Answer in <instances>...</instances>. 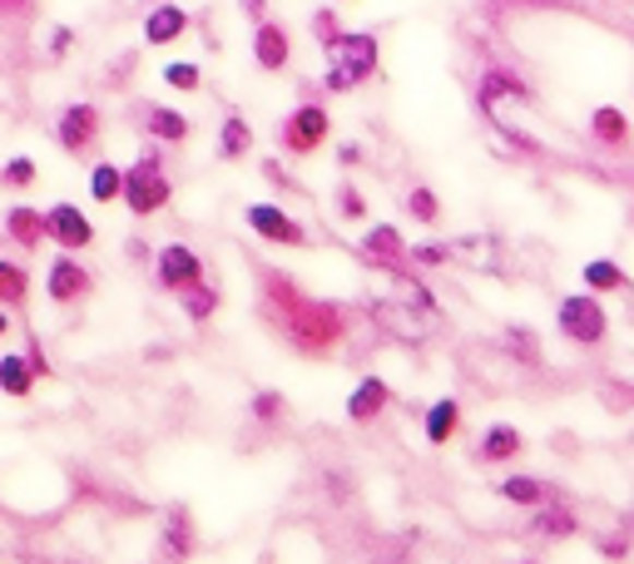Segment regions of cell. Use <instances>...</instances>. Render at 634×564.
<instances>
[{
    "mask_svg": "<svg viewBox=\"0 0 634 564\" xmlns=\"http://www.w3.org/2000/svg\"><path fill=\"white\" fill-rule=\"evenodd\" d=\"M259 308L298 357H333L357 327V312L347 302L318 298L278 267H259Z\"/></svg>",
    "mask_w": 634,
    "mask_h": 564,
    "instance_id": "1",
    "label": "cell"
},
{
    "mask_svg": "<svg viewBox=\"0 0 634 564\" xmlns=\"http://www.w3.org/2000/svg\"><path fill=\"white\" fill-rule=\"evenodd\" d=\"M273 144H278L283 159H318V154L333 144V109L318 99H298L288 115L273 129Z\"/></svg>",
    "mask_w": 634,
    "mask_h": 564,
    "instance_id": "2",
    "label": "cell"
},
{
    "mask_svg": "<svg viewBox=\"0 0 634 564\" xmlns=\"http://www.w3.org/2000/svg\"><path fill=\"white\" fill-rule=\"evenodd\" d=\"M119 203L130 208V218H154L174 203V179H169V164H164L159 144H149L134 164H124V193H119Z\"/></svg>",
    "mask_w": 634,
    "mask_h": 564,
    "instance_id": "3",
    "label": "cell"
},
{
    "mask_svg": "<svg viewBox=\"0 0 634 564\" xmlns=\"http://www.w3.org/2000/svg\"><path fill=\"white\" fill-rule=\"evenodd\" d=\"M610 308H605L600 292L581 288V292H565V298H555V332L570 341V347L581 351H595L610 341Z\"/></svg>",
    "mask_w": 634,
    "mask_h": 564,
    "instance_id": "4",
    "label": "cell"
},
{
    "mask_svg": "<svg viewBox=\"0 0 634 564\" xmlns=\"http://www.w3.org/2000/svg\"><path fill=\"white\" fill-rule=\"evenodd\" d=\"M243 228L259 238V243L283 248V253H302V248L318 243V238H312V228L302 224L292 208H283L278 199H253V203H243Z\"/></svg>",
    "mask_w": 634,
    "mask_h": 564,
    "instance_id": "5",
    "label": "cell"
},
{
    "mask_svg": "<svg viewBox=\"0 0 634 564\" xmlns=\"http://www.w3.org/2000/svg\"><path fill=\"white\" fill-rule=\"evenodd\" d=\"M154 288L159 292H169V298H179L183 288H194V283H204L208 277V257L199 253L194 243H159L154 248Z\"/></svg>",
    "mask_w": 634,
    "mask_h": 564,
    "instance_id": "6",
    "label": "cell"
},
{
    "mask_svg": "<svg viewBox=\"0 0 634 564\" xmlns=\"http://www.w3.org/2000/svg\"><path fill=\"white\" fill-rule=\"evenodd\" d=\"M105 134V109L95 99H70L60 115H55V144L70 154V159H89Z\"/></svg>",
    "mask_w": 634,
    "mask_h": 564,
    "instance_id": "7",
    "label": "cell"
},
{
    "mask_svg": "<svg viewBox=\"0 0 634 564\" xmlns=\"http://www.w3.org/2000/svg\"><path fill=\"white\" fill-rule=\"evenodd\" d=\"M45 298L55 308H80V302L95 298V273L80 263V253H60L55 248V257L45 263Z\"/></svg>",
    "mask_w": 634,
    "mask_h": 564,
    "instance_id": "8",
    "label": "cell"
},
{
    "mask_svg": "<svg viewBox=\"0 0 634 564\" xmlns=\"http://www.w3.org/2000/svg\"><path fill=\"white\" fill-rule=\"evenodd\" d=\"M323 60L343 64L357 85H372V80L382 75V40H376V31H343L323 50Z\"/></svg>",
    "mask_w": 634,
    "mask_h": 564,
    "instance_id": "9",
    "label": "cell"
},
{
    "mask_svg": "<svg viewBox=\"0 0 634 564\" xmlns=\"http://www.w3.org/2000/svg\"><path fill=\"white\" fill-rule=\"evenodd\" d=\"M248 55H253V64H259L263 75H288L298 45H292V31L278 21V15H263V21H253V35H248Z\"/></svg>",
    "mask_w": 634,
    "mask_h": 564,
    "instance_id": "10",
    "label": "cell"
},
{
    "mask_svg": "<svg viewBox=\"0 0 634 564\" xmlns=\"http://www.w3.org/2000/svg\"><path fill=\"white\" fill-rule=\"evenodd\" d=\"M367 317H372L376 332H387V337L417 347V341L431 337V317H436V312H421V308H411V302H402L387 292V298H376L372 308H367Z\"/></svg>",
    "mask_w": 634,
    "mask_h": 564,
    "instance_id": "11",
    "label": "cell"
},
{
    "mask_svg": "<svg viewBox=\"0 0 634 564\" xmlns=\"http://www.w3.org/2000/svg\"><path fill=\"white\" fill-rule=\"evenodd\" d=\"M134 124H140V134L149 144H164V149H179V144L194 139V119L174 105H159V99H140L134 105Z\"/></svg>",
    "mask_w": 634,
    "mask_h": 564,
    "instance_id": "12",
    "label": "cell"
},
{
    "mask_svg": "<svg viewBox=\"0 0 634 564\" xmlns=\"http://www.w3.org/2000/svg\"><path fill=\"white\" fill-rule=\"evenodd\" d=\"M45 238H50L60 253H85V248H95V224H89V214L80 208V203L60 199L45 208Z\"/></svg>",
    "mask_w": 634,
    "mask_h": 564,
    "instance_id": "13",
    "label": "cell"
},
{
    "mask_svg": "<svg viewBox=\"0 0 634 564\" xmlns=\"http://www.w3.org/2000/svg\"><path fill=\"white\" fill-rule=\"evenodd\" d=\"M392 401H397V392H392L387 376H382V372H362L352 382V392H347L343 416L352 421V427H376V421L392 411Z\"/></svg>",
    "mask_w": 634,
    "mask_h": 564,
    "instance_id": "14",
    "label": "cell"
},
{
    "mask_svg": "<svg viewBox=\"0 0 634 564\" xmlns=\"http://www.w3.org/2000/svg\"><path fill=\"white\" fill-rule=\"evenodd\" d=\"M407 248L411 243H407V233H402V224H372V218H367L352 253L362 257L367 267H376V273H392V267L407 263Z\"/></svg>",
    "mask_w": 634,
    "mask_h": 564,
    "instance_id": "15",
    "label": "cell"
},
{
    "mask_svg": "<svg viewBox=\"0 0 634 564\" xmlns=\"http://www.w3.org/2000/svg\"><path fill=\"white\" fill-rule=\"evenodd\" d=\"M526 456V431L516 421H486V431L476 436L471 446V460L481 470H501V466H516Z\"/></svg>",
    "mask_w": 634,
    "mask_h": 564,
    "instance_id": "16",
    "label": "cell"
},
{
    "mask_svg": "<svg viewBox=\"0 0 634 564\" xmlns=\"http://www.w3.org/2000/svg\"><path fill=\"white\" fill-rule=\"evenodd\" d=\"M585 139L600 154H630L634 149V119L620 105H590L585 115Z\"/></svg>",
    "mask_w": 634,
    "mask_h": 564,
    "instance_id": "17",
    "label": "cell"
},
{
    "mask_svg": "<svg viewBox=\"0 0 634 564\" xmlns=\"http://www.w3.org/2000/svg\"><path fill=\"white\" fill-rule=\"evenodd\" d=\"M189 31H194V15L183 11L179 0H159V5H149L140 21V40L149 45V50H169V45H179Z\"/></svg>",
    "mask_w": 634,
    "mask_h": 564,
    "instance_id": "18",
    "label": "cell"
},
{
    "mask_svg": "<svg viewBox=\"0 0 634 564\" xmlns=\"http://www.w3.org/2000/svg\"><path fill=\"white\" fill-rule=\"evenodd\" d=\"M476 99H481V115L495 119L501 105H536V89L516 75V70H505V64H486L481 85H476Z\"/></svg>",
    "mask_w": 634,
    "mask_h": 564,
    "instance_id": "19",
    "label": "cell"
},
{
    "mask_svg": "<svg viewBox=\"0 0 634 564\" xmlns=\"http://www.w3.org/2000/svg\"><path fill=\"white\" fill-rule=\"evenodd\" d=\"M526 535H530V540H540V544H565V540H575V535H581V511L555 495V501H546V505H536V511H530Z\"/></svg>",
    "mask_w": 634,
    "mask_h": 564,
    "instance_id": "20",
    "label": "cell"
},
{
    "mask_svg": "<svg viewBox=\"0 0 634 564\" xmlns=\"http://www.w3.org/2000/svg\"><path fill=\"white\" fill-rule=\"evenodd\" d=\"M462 427H466L462 396H436V401H427V411H421V441H427L431 451H446L462 436Z\"/></svg>",
    "mask_w": 634,
    "mask_h": 564,
    "instance_id": "21",
    "label": "cell"
},
{
    "mask_svg": "<svg viewBox=\"0 0 634 564\" xmlns=\"http://www.w3.org/2000/svg\"><path fill=\"white\" fill-rule=\"evenodd\" d=\"M194 550H199L194 511H189V505H169V511H164V525H159V554H169V560H189Z\"/></svg>",
    "mask_w": 634,
    "mask_h": 564,
    "instance_id": "22",
    "label": "cell"
},
{
    "mask_svg": "<svg viewBox=\"0 0 634 564\" xmlns=\"http://www.w3.org/2000/svg\"><path fill=\"white\" fill-rule=\"evenodd\" d=\"M581 288L600 292V298H624V292H634V277L620 257H590V263H581Z\"/></svg>",
    "mask_w": 634,
    "mask_h": 564,
    "instance_id": "23",
    "label": "cell"
},
{
    "mask_svg": "<svg viewBox=\"0 0 634 564\" xmlns=\"http://www.w3.org/2000/svg\"><path fill=\"white\" fill-rule=\"evenodd\" d=\"M495 495H501L505 505H516V511H536V505L555 501V485H550L546 476H530V470H511V476L495 485Z\"/></svg>",
    "mask_w": 634,
    "mask_h": 564,
    "instance_id": "24",
    "label": "cell"
},
{
    "mask_svg": "<svg viewBox=\"0 0 634 564\" xmlns=\"http://www.w3.org/2000/svg\"><path fill=\"white\" fill-rule=\"evenodd\" d=\"M0 224H5V238H11L21 253H35V248L50 243V238H45V208H31V203H11Z\"/></svg>",
    "mask_w": 634,
    "mask_h": 564,
    "instance_id": "25",
    "label": "cell"
},
{
    "mask_svg": "<svg viewBox=\"0 0 634 564\" xmlns=\"http://www.w3.org/2000/svg\"><path fill=\"white\" fill-rule=\"evenodd\" d=\"M402 214H407V224H421V228H431V233H436L441 218H446V203H441L436 183L411 179L407 193H402Z\"/></svg>",
    "mask_w": 634,
    "mask_h": 564,
    "instance_id": "26",
    "label": "cell"
},
{
    "mask_svg": "<svg viewBox=\"0 0 634 564\" xmlns=\"http://www.w3.org/2000/svg\"><path fill=\"white\" fill-rule=\"evenodd\" d=\"M253 149H259V134H253V124H248L243 115H224V119H218V144H214L218 164H243Z\"/></svg>",
    "mask_w": 634,
    "mask_h": 564,
    "instance_id": "27",
    "label": "cell"
},
{
    "mask_svg": "<svg viewBox=\"0 0 634 564\" xmlns=\"http://www.w3.org/2000/svg\"><path fill=\"white\" fill-rule=\"evenodd\" d=\"M40 382H45V376L35 372V362L25 357V351H5V357H0V396H11V401H31Z\"/></svg>",
    "mask_w": 634,
    "mask_h": 564,
    "instance_id": "28",
    "label": "cell"
},
{
    "mask_svg": "<svg viewBox=\"0 0 634 564\" xmlns=\"http://www.w3.org/2000/svg\"><path fill=\"white\" fill-rule=\"evenodd\" d=\"M501 351L516 367H546V341L530 322H505L501 327Z\"/></svg>",
    "mask_w": 634,
    "mask_h": 564,
    "instance_id": "29",
    "label": "cell"
},
{
    "mask_svg": "<svg viewBox=\"0 0 634 564\" xmlns=\"http://www.w3.org/2000/svg\"><path fill=\"white\" fill-rule=\"evenodd\" d=\"M218 308H224V288H218L214 277H204V283H194V288H183V292H179V312H183L189 322H194V327L214 322Z\"/></svg>",
    "mask_w": 634,
    "mask_h": 564,
    "instance_id": "30",
    "label": "cell"
},
{
    "mask_svg": "<svg viewBox=\"0 0 634 564\" xmlns=\"http://www.w3.org/2000/svg\"><path fill=\"white\" fill-rule=\"evenodd\" d=\"M25 302H31V267L21 257H0V308L25 312Z\"/></svg>",
    "mask_w": 634,
    "mask_h": 564,
    "instance_id": "31",
    "label": "cell"
},
{
    "mask_svg": "<svg viewBox=\"0 0 634 564\" xmlns=\"http://www.w3.org/2000/svg\"><path fill=\"white\" fill-rule=\"evenodd\" d=\"M85 189H89V199H95L99 208L119 203V193H124V164H115V159H95V164H89Z\"/></svg>",
    "mask_w": 634,
    "mask_h": 564,
    "instance_id": "32",
    "label": "cell"
},
{
    "mask_svg": "<svg viewBox=\"0 0 634 564\" xmlns=\"http://www.w3.org/2000/svg\"><path fill=\"white\" fill-rule=\"evenodd\" d=\"M407 263L417 267V273H446V267L456 263V243L452 238H421V243L407 248Z\"/></svg>",
    "mask_w": 634,
    "mask_h": 564,
    "instance_id": "33",
    "label": "cell"
},
{
    "mask_svg": "<svg viewBox=\"0 0 634 564\" xmlns=\"http://www.w3.org/2000/svg\"><path fill=\"white\" fill-rule=\"evenodd\" d=\"M159 80H164V89H174V95H199V89H204V64L179 55V60L159 64Z\"/></svg>",
    "mask_w": 634,
    "mask_h": 564,
    "instance_id": "34",
    "label": "cell"
},
{
    "mask_svg": "<svg viewBox=\"0 0 634 564\" xmlns=\"http://www.w3.org/2000/svg\"><path fill=\"white\" fill-rule=\"evenodd\" d=\"M452 243H456V263H466V267H495L501 263L491 233H466V238H452Z\"/></svg>",
    "mask_w": 634,
    "mask_h": 564,
    "instance_id": "35",
    "label": "cell"
},
{
    "mask_svg": "<svg viewBox=\"0 0 634 564\" xmlns=\"http://www.w3.org/2000/svg\"><path fill=\"white\" fill-rule=\"evenodd\" d=\"M333 208H337V218H343V224H367V218H372V203H367V193L357 189L352 179H343L333 189Z\"/></svg>",
    "mask_w": 634,
    "mask_h": 564,
    "instance_id": "36",
    "label": "cell"
},
{
    "mask_svg": "<svg viewBox=\"0 0 634 564\" xmlns=\"http://www.w3.org/2000/svg\"><path fill=\"white\" fill-rule=\"evenodd\" d=\"M248 416H253L259 427H283V421H288V396L263 386V392H253V401H248Z\"/></svg>",
    "mask_w": 634,
    "mask_h": 564,
    "instance_id": "37",
    "label": "cell"
},
{
    "mask_svg": "<svg viewBox=\"0 0 634 564\" xmlns=\"http://www.w3.org/2000/svg\"><path fill=\"white\" fill-rule=\"evenodd\" d=\"M35 179H40V164H35L31 154H15V159L0 164V189L25 193V189H35Z\"/></svg>",
    "mask_w": 634,
    "mask_h": 564,
    "instance_id": "38",
    "label": "cell"
},
{
    "mask_svg": "<svg viewBox=\"0 0 634 564\" xmlns=\"http://www.w3.org/2000/svg\"><path fill=\"white\" fill-rule=\"evenodd\" d=\"M308 35L318 40V50H327V45L343 35V21H337V5L327 0V5H318V11L308 15Z\"/></svg>",
    "mask_w": 634,
    "mask_h": 564,
    "instance_id": "39",
    "label": "cell"
},
{
    "mask_svg": "<svg viewBox=\"0 0 634 564\" xmlns=\"http://www.w3.org/2000/svg\"><path fill=\"white\" fill-rule=\"evenodd\" d=\"M45 50H50V60H65V55L75 50V31H70V25H55L50 40H45Z\"/></svg>",
    "mask_w": 634,
    "mask_h": 564,
    "instance_id": "40",
    "label": "cell"
},
{
    "mask_svg": "<svg viewBox=\"0 0 634 564\" xmlns=\"http://www.w3.org/2000/svg\"><path fill=\"white\" fill-rule=\"evenodd\" d=\"M263 179H268L273 189H283V193H302V189H298V179H292V173L283 169L278 159H263Z\"/></svg>",
    "mask_w": 634,
    "mask_h": 564,
    "instance_id": "41",
    "label": "cell"
},
{
    "mask_svg": "<svg viewBox=\"0 0 634 564\" xmlns=\"http://www.w3.org/2000/svg\"><path fill=\"white\" fill-rule=\"evenodd\" d=\"M362 159H367V144H357V139H347L343 149H337V164H343V169H357Z\"/></svg>",
    "mask_w": 634,
    "mask_h": 564,
    "instance_id": "42",
    "label": "cell"
},
{
    "mask_svg": "<svg viewBox=\"0 0 634 564\" xmlns=\"http://www.w3.org/2000/svg\"><path fill=\"white\" fill-rule=\"evenodd\" d=\"M595 550H600L605 560H624V554H634V544H624V535H610V540H600Z\"/></svg>",
    "mask_w": 634,
    "mask_h": 564,
    "instance_id": "43",
    "label": "cell"
},
{
    "mask_svg": "<svg viewBox=\"0 0 634 564\" xmlns=\"http://www.w3.org/2000/svg\"><path fill=\"white\" fill-rule=\"evenodd\" d=\"M25 357H31V362H35V372H40L45 376V382H50V362H45V347H40V341H31V347H25Z\"/></svg>",
    "mask_w": 634,
    "mask_h": 564,
    "instance_id": "44",
    "label": "cell"
},
{
    "mask_svg": "<svg viewBox=\"0 0 634 564\" xmlns=\"http://www.w3.org/2000/svg\"><path fill=\"white\" fill-rule=\"evenodd\" d=\"M124 253H130L134 263H154V248L144 243V238H130V243H124Z\"/></svg>",
    "mask_w": 634,
    "mask_h": 564,
    "instance_id": "45",
    "label": "cell"
},
{
    "mask_svg": "<svg viewBox=\"0 0 634 564\" xmlns=\"http://www.w3.org/2000/svg\"><path fill=\"white\" fill-rule=\"evenodd\" d=\"M238 11H243L248 21H263V15H268V0H238Z\"/></svg>",
    "mask_w": 634,
    "mask_h": 564,
    "instance_id": "46",
    "label": "cell"
},
{
    "mask_svg": "<svg viewBox=\"0 0 634 564\" xmlns=\"http://www.w3.org/2000/svg\"><path fill=\"white\" fill-rule=\"evenodd\" d=\"M31 11V0H0V15H21Z\"/></svg>",
    "mask_w": 634,
    "mask_h": 564,
    "instance_id": "47",
    "label": "cell"
},
{
    "mask_svg": "<svg viewBox=\"0 0 634 564\" xmlns=\"http://www.w3.org/2000/svg\"><path fill=\"white\" fill-rule=\"evenodd\" d=\"M0 337H11V312L0 308Z\"/></svg>",
    "mask_w": 634,
    "mask_h": 564,
    "instance_id": "48",
    "label": "cell"
},
{
    "mask_svg": "<svg viewBox=\"0 0 634 564\" xmlns=\"http://www.w3.org/2000/svg\"><path fill=\"white\" fill-rule=\"evenodd\" d=\"M333 5H347V0H333Z\"/></svg>",
    "mask_w": 634,
    "mask_h": 564,
    "instance_id": "49",
    "label": "cell"
}]
</instances>
